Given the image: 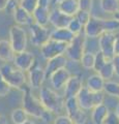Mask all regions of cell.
Masks as SVG:
<instances>
[{"mask_svg":"<svg viewBox=\"0 0 119 124\" xmlns=\"http://www.w3.org/2000/svg\"><path fill=\"white\" fill-rule=\"evenodd\" d=\"M21 90L23 91L22 108L27 113V115L33 118L43 120L46 123H52V113L46 110L40 98H36L32 94L29 85L26 84Z\"/></svg>","mask_w":119,"mask_h":124,"instance_id":"obj_1","label":"cell"},{"mask_svg":"<svg viewBox=\"0 0 119 124\" xmlns=\"http://www.w3.org/2000/svg\"><path fill=\"white\" fill-rule=\"evenodd\" d=\"M10 120L13 121L14 124H23L28 120V115L22 108H18L11 112Z\"/></svg>","mask_w":119,"mask_h":124,"instance_id":"obj_26","label":"cell"},{"mask_svg":"<svg viewBox=\"0 0 119 124\" xmlns=\"http://www.w3.org/2000/svg\"><path fill=\"white\" fill-rule=\"evenodd\" d=\"M96 73H98V75L101 76L103 79L106 81V82H107V81H112V79H113L114 76H115L112 61H111V60L107 61V63L103 65L101 70H99L98 72H96Z\"/></svg>","mask_w":119,"mask_h":124,"instance_id":"obj_27","label":"cell"},{"mask_svg":"<svg viewBox=\"0 0 119 124\" xmlns=\"http://www.w3.org/2000/svg\"><path fill=\"white\" fill-rule=\"evenodd\" d=\"M50 9L47 8H43V7L37 6L34 11L31 14L33 17V21L35 24H38L40 26L46 27L49 24L50 21Z\"/></svg>","mask_w":119,"mask_h":124,"instance_id":"obj_23","label":"cell"},{"mask_svg":"<svg viewBox=\"0 0 119 124\" xmlns=\"http://www.w3.org/2000/svg\"><path fill=\"white\" fill-rule=\"evenodd\" d=\"M19 7H20V0H7L4 11L6 15L13 16L15 14V11H16Z\"/></svg>","mask_w":119,"mask_h":124,"instance_id":"obj_34","label":"cell"},{"mask_svg":"<svg viewBox=\"0 0 119 124\" xmlns=\"http://www.w3.org/2000/svg\"><path fill=\"white\" fill-rule=\"evenodd\" d=\"M87 38L84 33H80L71 39L70 44H67L66 50H65V57L74 62H80L83 54L85 53Z\"/></svg>","mask_w":119,"mask_h":124,"instance_id":"obj_5","label":"cell"},{"mask_svg":"<svg viewBox=\"0 0 119 124\" xmlns=\"http://www.w3.org/2000/svg\"><path fill=\"white\" fill-rule=\"evenodd\" d=\"M7 0H0V11H4Z\"/></svg>","mask_w":119,"mask_h":124,"instance_id":"obj_43","label":"cell"},{"mask_svg":"<svg viewBox=\"0 0 119 124\" xmlns=\"http://www.w3.org/2000/svg\"><path fill=\"white\" fill-rule=\"evenodd\" d=\"M83 33L86 38H98L105 33V19L91 16L90 20L84 26Z\"/></svg>","mask_w":119,"mask_h":124,"instance_id":"obj_8","label":"cell"},{"mask_svg":"<svg viewBox=\"0 0 119 124\" xmlns=\"http://www.w3.org/2000/svg\"><path fill=\"white\" fill-rule=\"evenodd\" d=\"M29 30L30 41L33 46L40 48L50 39V31L47 29V27L33 23L31 26H29Z\"/></svg>","mask_w":119,"mask_h":124,"instance_id":"obj_10","label":"cell"},{"mask_svg":"<svg viewBox=\"0 0 119 124\" xmlns=\"http://www.w3.org/2000/svg\"><path fill=\"white\" fill-rule=\"evenodd\" d=\"M66 64H67V58L65 57V55H61V56L53 58V59L47 60V64H46V67H45L46 78L50 79V77L55 71L66 67Z\"/></svg>","mask_w":119,"mask_h":124,"instance_id":"obj_17","label":"cell"},{"mask_svg":"<svg viewBox=\"0 0 119 124\" xmlns=\"http://www.w3.org/2000/svg\"><path fill=\"white\" fill-rule=\"evenodd\" d=\"M119 30V22L112 19H105V32L116 33V31Z\"/></svg>","mask_w":119,"mask_h":124,"instance_id":"obj_31","label":"cell"},{"mask_svg":"<svg viewBox=\"0 0 119 124\" xmlns=\"http://www.w3.org/2000/svg\"><path fill=\"white\" fill-rule=\"evenodd\" d=\"M112 63H113V67H114V72H115V76H117L119 78V56L118 55H115L112 58Z\"/></svg>","mask_w":119,"mask_h":124,"instance_id":"obj_40","label":"cell"},{"mask_svg":"<svg viewBox=\"0 0 119 124\" xmlns=\"http://www.w3.org/2000/svg\"><path fill=\"white\" fill-rule=\"evenodd\" d=\"M46 72L45 68L40 66L36 62L32 66V68L28 71V85L31 89H40L46 81Z\"/></svg>","mask_w":119,"mask_h":124,"instance_id":"obj_13","label":"cell"},{"mask_svg":"<svg viewBox=\"0 0 119 124\" xmlns=\"http://www.w3.org/2000/svg\"><path fill=\"white\" fill-rule=\"evenodd\" d=\"M52 124H74L67 115H58L53 120Z\"/></svg>","mask_w":119,"mask_h":124,"instance_id":"obj_38","label":"cell"},{"mask_svg":"<svg viewBox=\"0 0 119 124\" xmlns=\"http://www.w3.org/2000/svg\"><path fill=\"white\" fill-rule=\"evenodd\" d=\"M13 17H14V20L16 22V24L21 27L22 26H31L34 23L32 15L21 6L15 11Z\"/></svg>","mask_w":119,"mask_h":124,"instance_id":"obj_18","label":"cell"},{"mask_svg":"<svg viewBox=\"0 0 119 124\" xmlns=\"http://www.w3.org/2000/svg\"><path fill=\"white\" fill-rule=\"evenodd\" d=\"M113 18L115 19V20H117L118 22H119V9L116 11V13H115L114 15H113Z\"/></svg>","mask_w":119,"mask_h":124,"instance_id":"obj_46","label":"cell"},{"mask_svg":"<svg viewBox=\"0 0 119 124\" xmlns=\"http://www.w3.org/2000/svg\"><path fill=\"white\" fill-rule=\"evenodd\" d=\"M75 37L67 28H61V29H54L50 32V39L62 42V44H70L71 39Z\"/></svg>","mask_w":119,"mask_h":124,"instance_id":"obj_20","label":"cell"},{"mask_svg":"<svg viewBox=\"0 0 119 124\" xmlns=\"http://www.w3.org/2000/svg\"><path fill=\"white\" fill-rule=\"evenodd\" d=\"M84 27L80 24L79 21L77 20V19L75 18H72L71 22H70V24H68L67 26V29L71 31V32L74 34V35H78V34L80 33H82V30H83Z\"/></svg>","mask_w":119,"mask_h":124,"instance_id":"obj_32","label":"cell"},{"mask_svg":"<svg viewBox=\"0 0 119 124\" xmlns=\"http://www.w3.org/2000/svg\"><path fill=\"white\" fill-rule=\"evenodd\" d=\"M79 106L84 111H90L94 107L103 103L105 100V93L103 92H92L86 86H83L77 95Z\"/></svg>","mask_w":119,"mask_h":124,"instance_id":"obj_4","label":"cell"},{"mask_svg":"<svg viewBox=\"0 0 119 124\" xmlns=\"http://www.w3.org/2000/svg\"><path fill=\"white\" fill-rule=\"evenodd\" d=\"M103 124H119V118L116 116L114 112H110L108 117L103 121Z\"/></svg>","mask_w":119,"mask_h":124,"instance_id":"obj_39","label":"cell"},{"mask_svg":"<svg viewBox=\"0 0 119 124\" xmlns=\"http://www.w3.org/2000/svg\"><path fill=\"white\" fill-rule=\"evenodd\" d=\"M11 90V87L7 84L6 81L3 79V77L0 73V97H5Z\"/></svg>","mask_w":119,"mask_h":124,"instance_id":"obj_36","label":"cell"},{"mask_svg":"<svg viewBox=\"0 0 119 124\" xmlns=\"http://www.w3.org/2000/svg\"><path fill=\"white\" fill-rule=\"evenodd\" d=\"M72 17L63 14L58 8H54L50 11V24H51L55 29L67 28Z\"/></svg>","mask_w":119,"mask_h":124,"instance_id":"obj_15","label":"cell"},{"mask_svg":"<svg viewBox=\"0 0 119 124\" xmlns=\"http://www.w3.org/2000/svg\"><path fill=\"white\" fill-rule=\"evenodd\" d=\"M0 73L11 88L21 90L27 83V77L25 72L11 66L8 63H4L0 66Z\"/></svg>","mask_w":119,"mask_h":124,"instance_id":"obj_3","label":"cell"},{"mask_svg":"<svg viewBox=\"0 0 119 124\" xmlns=\"http://www.w3.org/2000/svg\"><path fill=\"white\" fill-rule=\"evenodd\" d=\"M50 124H52V123H50Z\"/></svg>","mask_w":119,"mask_h":124,"instance_id":"obj_50","label":"cell"},{"mask_svg":"<svg viewBox=\"0 0 119 124\" xmlns=\"http://www.w3.org/2000/svg\"><path fill=\"white\" fill-rule=\"evenodd\" d=\"M13 61H14L15 67L24 72L29 71L36 62L34 54H32L29 51H24V52L16 54Z\"/></svg>","mask_w":119,"mask_h":124,"instance_id":"obj_12","label":"cell"},{"mask_svg":"<svg viewBox=\"0 0 119 124\" xmlns=\"http://www.w3.org/2000/svg\"><path fill=\"white\" fill-rule=\"evenodd\" d=\"M0 124H7V120L3 115H0Z\"/></svg>","mask_w":119,"mask_h":124,"instance_id":"obj_44","label":"cell"},{"mask_svg":"<svg viewBox=\"0 0 119 124\" xmlns=\"http://www.w3.org/2000/svg\"><path fill=\"white\" fill-rule=\"evenodd\" d=\"M75 19H77V20L79 21V23L81 24L83 27L85 26L88 21L90 20L91 18V13H88V11H84V10H78V13H77L75 15Z\"/></svg>","mask_w":119,"mask_h":124,"instance_id":"obj_33","label":"cell"},{"mask_svg":"<svg viewBox=\"0 0 119 124\" xmlns=\"http://www.w3.org/2000/svg\"><path fill=\"white\" fill-rule=\"evenodd\" d=\"M103 93L107 95L118 97L119 94V83L114 82V81H107L103 87Z\"/></svg>","mask_w":119,"mask_h":124,"instance_id":"obj_29","label":"cell"},{"mask_svg":"<svg viewBox=\"0 0 119 124\" xmlns=\"http://www.w3.org/2000/svg\"><path fill=\"white\" fill-rule=\"evenodd\" d=\"M61 1H63V0H53V2L56 3V4H58V3H60Z\"/></svg>","mask_w":119,"mask_h":124,"instance_id":"obj_48","label":"cell"},{"mask_svg":"<svg viewBox=\"0 0 119 124\" xmlns=\"http://www.w3.org/2000/svg\"><path fill=\"white\" fill-rule=\"evenodd\" d=\"M118 98H119V94H118Z\"/></svg>","mask_w":119,"mask_h":124,"instance_id":"obj_49","label":"cell"},{"mask_svg":"<svg viewBox=\"0 0 119 124\" xmlns=\"http://www.w3.org/2000/svg\"><path fill=\"white\" fill-rule=\"evenodd\" d=\"M23 124H36L35 122H34V121H32V120H27V121H26V122H24V123H23Z\"/></svg>","mask_w":119,"mask_h":124,"instance_id":"obj_47","label":"cell"},{"mask_svg":"<svg viewBox=\"0 0 119 124\" xmlns=\"http://www.w3.org/2000/svg\"><path fill=\"white\" fill-rule=\"evenodd\" d=\"M114 55L119 56V34H116V38H115L114 42Z\"/></svg>","mask_w":119,"mask_h":124,"instance_id":"obj_42","label":"cell"},{"mask_svg":"<svg viewBox=\"0 0 119 124\" xmlns=\"http://www.w3.org/2000/svg\"><path fill=\"white\" fill-rule=\"evenodd\" d=\"M114 113L116 114V116L119 118V102L117 103V106H116V108H115V111H114Z\"/></svg>","mask_w":119,"mask_h":124,"instance_id":"obj_45","label":"cell"},{"mask_svg":"<svg viewBox=\"0 0 119 124\" xmlns=\"http://www.w3.org/2000/svg\"><path fill=\"white\" fill-rule=\"evenodd\" d=\"M64 111L74 124H85L88 120L86 112L79 106L76 97L65 98Z\"/></svg>","mask_w":119,"mask_h":124,"instance_id":"obj_6","label":"cell"},{"mask_svg":"<svg viewBox=\"0 0 119 124\" xmlns=\"http://www.w3.org/2000/svg\"><path fill=\"white\" fill-rule=\"evenodd\" d=\"M16 53L14 52L13 46H11L9 40L1 39L0 40V60L8 63L14 60V57Z\"/></svg>","mask_w":119,"mask_h":124,"instance_id":"obj_22","label":"cell"},{"mask_svg":"<svg viewBox=\"0 0 119 124\" xmlns=\"http://www.w3.org/2000/svg\"><path fill=\"white\" fill-rule=\"evenodd\" d=\"M83 85V80L81 77L78 75L71 76L64 86V92L63 96L64 98H71V97H77V95L79 94L80 90L82 89Z\"/></svg>","mask_w":119,"mask_h":124,"instance_id":"obj_14","label":"cell"},{"mask_svg":"<svg viewBox=\"0 0 119 124\" xmlns=\"http://www.w3.org/2000/svg\"><path fill=\"white\" fill-rule=\"evenodd\" d=\"M40 100L48 112L52 114L62 115L64 112L65 98L63 95H60L55 90L49 87H40Z\"/></svg>","mask_w":119,"mask_h":124,"instance_id":"obj_2","label":"cell"},{"mask_svg":"<svg viewBox=\"0 0 119 124\" xmlns=\"http://www.w3.org/2000/svg\"><path fill=\"white\" fill-rule=\"evenodd\" d=\"M99 6L105 14L114 15L119 9V0H99Z\"/></svg>","mask_w":119,"mask_h":124,"instance_id":"obj_25","label":"cell"},{"mask_svg":"<svg viewBox=\"0 0 119 124\" xmlns=\"http://www.w3.org/2000/svg\"><path fill=\"white\" fill-rule=\"evenodd\" d=\"M9 42L16 54L26 51L28 44V36L25 29L19 25L11 26L9 29Z\"/></svg>","mask_w":119,"mask_h":124,"instance_id":"obj_7","label":"cell"},{"mask_svg":"<svg viewBox=\"0 0 119 124\" xmlns=\"http://www.w3.org/2000/svg\"><path fill=\"white\" fill-rule=\"evenodd\" d=\"M94 60H95V55L92 52H85L80 60L82 67L87 70H91L94 68Z\"/></svg>","mask_w":119,"mask_h":124,"instance_id":"obj_28","label":"cell"},{"mask_svg":"<svg viewBox=\"0 0 119 124\" xmlns=\"http://www.w3.org/2000/svg\"><path fill=\"white\" fill-rule=\"evenodd\" d=\"M116 33L105 32L98 37V48L108 60H112L114 55V42Z\"/></svg>","mask_w":119,"mask_h":124,"instance_id":"obj_11","label":"cell"},{"mask_svg":"<svg viewBox=\"0 0 119 124\" xmlns=\"http://www.w3.org/2000/svg\"><path fill=\"white\" fill-rule=\"evenodd\" d=\"M105 83L106 81L98 73H93L87 78L85 86L92 92H103Z\"/></svg>","mask_w":119,"mask_h":124,"instance_id":"obj_21","label":"cell"},{"mask_svg":"<svg viewBox=\"0 0 119 124\" xmlns=\"http://www.w3.org/2000/svg\"><path fill=\"white\" fill-rule=\"evenodd\" d=\"M91 111V121L93 124H103L110 113L109 108L105 103L94 107Z\"/></svg>","mask_w":119,"mask_h":124,"instance_id":"obj_19","label":"cell"},{"mask_svg":"<svg viewBox=\"0 0 119 124\" xmlns=\"http://www.w3.org/2000/svg\"><path fill=\"white\" fill-rule=\"evenodd\" d=\"M66 44H62V42H58L52 39H49L46 44L40 46V53L45 59L50 60L55 57H58L65 54V50H66Z\"/></svg>","mask_w":119,"mask_h":124,"instance_id":"obj_9","label":"cell"},{"mask_svg":"<svg viewBox=\"0 0 119 124\" xmlns=\"http://www.w3.org/2000/svg\"><path fill=\"white\" fill-rule=\"evenodd\" d=\"M78 4L80 10L91 13V9L93 7V0H78Z\"/></svg>","mask_w":119,"mask_h":124,"instance_id":"obj_37","label":"cell"},{"mask_svg":"<svg viewBox=\"0 0 119 124\" xmlns=\"http://www.w3.org/2000/svg\"><path fill=\"white\" fill-rule=\"evenodd\" d=\"M53 3V0H37V6L43 8L50 9V6Z\"/></svg>","mask_w":119,"mask_h":124,"instance_id":"obj_41","label":"cell"},{"mask_svg":"<svg viewBox=\"0 0 119 124\" xmlns=\"http://www.w3.org/2000/svg\"><path fill=\"white\" fill-rule=\"evenodd\" d=\"M71 72L68 71V69L66 67L61 68L59 70L55 71L53 75L50 77V82H51L52 87L55 90H60V89L64 88L65 84L68 81V79L71 78Z\"/></svg>","mask_w":119,"mask_h":124,"instance_id":"obj_16","label":"cell"},{"mask_svg":"<svg viewBox=\"0 0 119 124\" xmlns=\"http://www.w3.org/2000/svg\"><path fill=\"white\" fill-rule=\"evenodd\" d=\"M94 55H95V60H94V68L93 69L96 72H98L103 65L107 63V61H109V60L107 59V58L105 57V55H103L99 50L94 54Z\"/></svg>","mask_w":119,"mask_h":124,"instance_id":"obj_30","label":"cell"},{"mask_svg":"<svg viewBox=\"0 0 119 124\" xmlns=\"http://www.w3.org/2000/svg\"><path fill=\"white\" fill-rule=\"evenodd\" d=\"M20 6L32 14L37 7V0H20Z\"/></svg>","mask_w":119,"mask_h":124,"instance_id":"obj_35","label":"cell"},{"mask_svg":"<svg viewBox=\"0 0 119 124\" xmlns=\"http://www.w3.org/2000/svg\"><path fill=\"white\" fill-rule=\"evenodd\" d=\"M57 8L60 11H62L63 14L74 18L75 15L79 10L78 0H63V1L58 3V7Z\"/></svg>","mask_w":119,"mask_h":124,"instance_id":"obj_24","label":"cell"}]
</instances>
